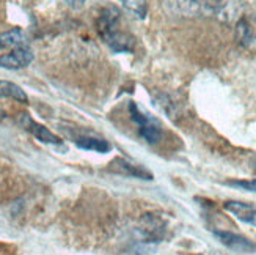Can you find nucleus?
Returning <instances> with one entry per match:
<instances>
[{
    "label": "nucleus",
    "instance_id": "obj_4",
    "mask_svg": "<svg viewBox=\"0 0 256 255\" xmlns=\"http://www.w3.org/2000/svg\"><path fill=\"white\" fill-rule=\"evenodd\" d=\"M165 7L170 13L181 16L214 15L217 0H165Z\"/></svg>",
    "mask_w": 256,
    "mask_h": 255
},
{
    "label": "nucleus",
    "instance_id": "obj_7",
    "mask_svg": "<svg viewBox=\"0 0 256 255\" xmlns=\"http://www.w3.org/2000/svg\"><path fill=\"white\" fill-rule=\"evenodd\" d=\"M236 40L244 49L256 54V21L240 18L236 24Z\"/></svg>",
    "mask_w": 256,
    "mask_h": 255
},
{
    "label": "nucleus",
    "instance_id": "obj_14",
    "mask_svg": "<svg viewBox=\"0 0 256 255\" xmlns=\"http://www.w3.org/2000/svg\"><path fill=\"white\" fill-rule=\"evenodd\" d=\"M230 186H234V187H240L244 191H250V192H256V180H242V181H228Z\"/></svg>",
    "mask_w": 256,
    "mask_h": 255
},
{
    "label": "nucleus",
    "instance_id": "obj_3",
    "mask_svg": "<svg viewBox=\"0 0 256 255\" xmlns=\"http://www.w3.org/2000/svg\"><path fill=\"white\" fill-rule=\"evenodd\" d=\"M129 114L134 123L138 126V134L144 142L154 145L162 139V125L158 118L148 112H143L136 103H129Z\"/></svg>",
    "mask_w": 256,
    "mask_h": 255
},
{
    "label": "nucleus",
    "instance_id": "obj_16",
    "mask_svg": "<svg viewBox=\"0 0 256 255\" xmlns=\"http://www.w3.org/2000/svg\"><path fill=\"white\" fill-rule=\"evenodd\" d=\"M5 118H6V114L4 112V110H2V109H0V121H4Z\"/></svg>",
    "mask_w": 256,
    "mask_h": 255
},
{
    "label": "nucleus",
    "instance_id": "obj_9",
    "mask_svg": "<svg viewBox=\"0 0 256 255\" xmlns=\"http://www.w3.org/2000/svg\"><path fill=\"white\" fill-rule=\"evenodd\" d=\"M110 170L128 175V176H134V178H140V180H152V173L148 169H144L143 165L130 162L123 158L114 159V162L110 164Z\"/></svg>",
    "mask_w": 256,
    "mask_h": 255
},
{
    "label": "nucleus",
    "instance_id": "obj_1",
    "mask_svg": "<svg viewBox=\"0 0 256 255\" xmlns=\"http://www.w3.org/2000/svg\"><path fill=\"white\" fill-rule=\"evenodd\" d=\"M98 33L102 41L114 52L130 54L136 48V38L123 29L121 24V13L115 5H107L101 10L96 21Z\"/></svg>",
    "mask_w": 256,
    "mask_h": 255
},
{
    "label": "nucleus",
    "instance_id": "obj_10",
    "mask_svg": "<svg viewBox=\"0 0 256 255\" xmlns=\"http://www.w3.org/2000/svg\"><path fill=\"white\" fill-rule=\"evenodd\" d=\"M224 208L236 219L256 227V205L244 203V202H238V200H228V202H225Z\"/></svg>",
    "mask_w": 256,
    "mask_h": 255
},
{
    "label": "nucleus",
    "instance_id": "obj_11",
    "mask_svg": "<svg viewBox=\"0 0 256 255\" xmlns=\"http://www.w3.org/2000/svg\"><path fill=\"white\" fill-rule=\"evenodd\" d=\"M74 143L82 150H90L96 153H107L110 151V143L101 137H93V136H79L76 137Z\"/></svg>",
    "mask_w": 256,
    "mask_h": 255
},
{
    "label": "nucleus",
    "instance_id": "obj_5",
    "mask_svg": "<svg viewBox=\"0 0 256 255\" xmlns=\"http://www.w3.org/2000/svg\"><path fill=\"white\" fill-rule=\"evenodd\" d=\"M138 231L142 233L143 239L148 242H159L165 238L166 222L160 214H144L140 220Z\"/></svg>",
    "mask_w": 256,
    "mask_h": 255
},
{
    "label": "nucleus",
    "instance_id": "obj_13",
    "mask_svg": "<svg viewBox=\"0 0 256 255\" xmlns=\"http://www.w3.org/2000/svg\"><path fill=\"white\" fill-rule=\"evenodd\" d=\"M123 7L130 11L132 15H136L138 19H144L148 13V4L146 0H121Z\"/></svg>",
    "mask_w": 256,
    "mask_h": 255
},
{
    "label": "nucleus",
    "instance_id": "obj_2",
    "mask_svg": "<svg viewBox=\"0 0 256 255\" xmlns=\"http://www.w3.org/2000/svg\"><path fill=\"white\" fill-rule=\"evenodd\" d=\"M33 49L20 29L0 33V68L22 70L33 62Z\"/></svg>",
    "mask_w": 256,
    "mask_h": 255
},
{
    "label": "nucleus",
    "instance_id": "obj_6",
    "mask_svg": "<svg viewBox=\"0 0 256 255\" xmlns=\"http://www.w3.org/2000/svg\"><path fill=\"white\" fill-rule=\"evenodd\" d=\"M19 123H20V126L24 128L26 131H28L32 136H35L40 142L49 143V145H55V147L63 145L62 139L57 134H54V132L49 128L44 126V125H40L38 121H35L32 117L22 114V117L19 118Z\"/></svg>",
    "mask_w": 256,
    "mask_h": 255
},
{
    "label": "nucleus",
    "instance_id": "obj_8",
    "mask_svg": "<svg viewBox=\"0 0 256 255\" xmlns=\"http://www.w3.org/2000/svg\"><path fill=\"white\" fill-rule=\"evenodd\" d=\"M214 235L220 239L222 244H225L226 247L236 252H256V246L253 242L238 233H232V231L226 230H214Z\"/></svg>",
    "mask_w": 256,
    "mask_h": 255
},
{
    "label": "nucleus",
    "instance_id": "obj_15",
    "mask_svg": "<svg viewBox=\"0 0 256 255\" xmlns=\"http://www.w3.org/2000/svg\"><path fill=\"white\" fill-rule=\"evenodd\" d=\"M66 4H68L71 8H82L84 4H85V0H64Z\"/></svg>",
    "mask_w": 256,
    "mask_h": 255
},
{
    "label": "nucleus",
    "instance_id": "obj_12",
    "mask_svg": "<svg viewBox=\"0 0 256 255\" xmlns=\"http://www.w3.org/2000/svg\"><path fill=\"white\" fill-rule=\"evenodd\" d=\"M0 99H13V101L22 104L28 103L27 93L19 85L8 81H0Z\"/></svg>",
    "mask_w": 256,
    "mask_h": 255
}]
</instances>
